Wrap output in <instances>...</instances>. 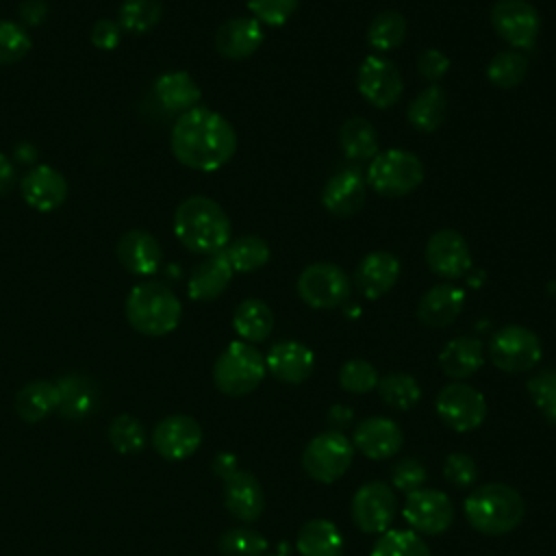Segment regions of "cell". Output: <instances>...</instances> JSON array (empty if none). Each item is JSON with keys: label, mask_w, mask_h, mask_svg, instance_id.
Here are the masks:
<instances>
[{"label": "cell", "mask_w": 556, "mask_h": 556, "mask_svg": "<svg viewBox=\"0 0 556 556\" xmlns=\"http://www.w3.org/2000/svg\"><path fill=\"white\" fill-rule=\"evenodd\" d=\"M169 146L182 165L198 172H215L235 156L237 132L217 111L193 106L176 117Z\"/></svg>", "instance_id": "obj_1"}, {"label": "cell", "mask_w": 556, "mask_h": 556, "mask_svg": "<svg viewBox=\"0 0 556 556\" xmlns=\"http://www.w3.org/2000/svg\"><path fill=\"white\" fill-rule=\"evenodd\" d=\"M174 232L195 254H215L230 243L232 226L226 211L206 195H191L176 206Z\"/></svg>", "instance_id": "obj_2"}, {"label": "cell", "mask_w": 556, "mask_h": 556, "mask_svg": "<svg viewBox=\"0 0 556 556\" xmlns=\"http://www.w3.org/2000/svg\"><path fill=\"white\" fill-rule=\"evenodd\" d=\"M467 523L486 536H502L513 532L526 515V502L517 489L504 482H489L476 486L463 504Z\"/></svg>", "instance_id": "obj_3"}, {"label": "cell", "mask_w": 556, "mask_h": 556, "mask_svg": "<svg viewBox=\"0 0 556 556\" xmlns=\"http://www.w3.org/2000/svg\"><path fill=\"white\" fill-rule=\"evenodd\" d=\"M124 313L128 324L146 337H163L176 330L182 306L176 293L163 282H143L132 287Z\"/></svg>", "instance_id": "obj_4"}, {"label": "cell", "mask_w": 556, "mask_h": 556, "mask_svg": "<svg viewBox=\"0 0 556 556\" xmlns=\"http://www.w3.org/2000/svg\"><path fill=\"white\" fill-rule=\"evenodd\" d=\"M265 374V356L245 341L228 343L213 365L215 387L230 397H243L252 393L263 382Z\"/></svg>", "instance_id": "obj_5"}, {"label": "cell", "mask_w": 556, "mask_h": 556, "mask_svg": "<svg viewBox=\"0 0 556 556\" xmlns=\"http://www.w3.org/2000/svg\"><path fill=\"white\" fill-rule=\"evenodd\" d=\"M424 163L417 154L391 148L369 161L365 180L367 187L384 198H402L424 182Z\"/></svg>", "instance_id": "obj_6"}, {"label": "cell", "mask_w": 556, "mask_h": 556, "mask_svg": "<svg viewBox=\"0 0 556 556\" xmlns=\"http://www.w3.org/2000/svg\"><path fill=\"white\" fill-rule=\"evenodd\" d=\"M352 458H354L352 441L339 430H328V432L315 434L306 443L302 452V467L315 482L332 484L350 469Z\"/></svg>", "instance_id": "obj_7"}, {"label": "cell", "mask_w": 556, "mask_h": 556, "mask_svg": "<svg viewBox=\"0 0 556 556\" xmlns=\"http://www.w3.org/2000/svg\"><path fill=\"white\" fill-rule=\"evenodd\" d=\"M298 295L311 308H337L343 306L352 293L350 276L334 263L317 261L306 265L295 282Z\"/></svg>", "instance_id": "obj_8"}, {"label": "cell", "mask_w": 556, "mask_h": 556, "mask_svg": "<svg viewBox=\"0 0 556 556\" xmlns=\"http://www.w3.org/2000/svg\"><path fill=\"white\" fill-rule=\"evenodd\" d=\"M489 356L493 365L506 374L530 371L543 356V345L536 332L526 326L510 324L500 328L489 341Z\"/></svg>", "instance_id": "obj_9"}, {"label": "cell", "mask_w": 556, "mask_h": 556, "mask_svg": "<svg viewBox=\"0 0 556 556\" xmlns=\"http://www.w3.org/2000/svg\"><path fill=\"white\" fill-rule=\"evenodd\" d=\"M434 408L439 419L454 432H471L486 417L484 395L476 387L460 380L445 384L437 393Z\"/></svg>", "instance_id": "obj_10"}, {"label": "cell", "mask_w": 556, "mask_h": 556, "mask_svg": "<svg viewBox=\"0 0 556 556\" xmlns=\"http://www.w3.org/2000/svg\"><path fill=\"white\" fill-rule=\"evenodd\" d=\"M491 26L513 50H528L541 33V15L528 0H497L491 7Z\"/></svg>", "instance_id": "obj_11"}, {"label": "cell", "mask_w": 556, "mask_h": 556, "mask_svg": "<svg viewBox=\"0 0 556 556\" xmlns=\"http://www.w3.org/2000/svg\"><path fill=\"white\" fill-rule=\"evenodd\" d=\"M402 515L413 532L434 536L452 526L456 510L443 491L421 486L406 495Z\"/></svg>", "instance_id": "obj_12"}, {"label": "cell", "mask_w": 556, "mask_h": 556, "mask_svg": "<svg viewBox=\"0 0 556 556\" xmlns=\"http://www.w3.org/2000/svg\"><path fill=\"white\" fill-rule=\"evenodd\" d=\"M397 510L395 493L387 482H365L352 497V519L365 534H382L389 530Z\"/></svg>", "instance_id": "obj_13"}, {"label": "cell", "mask_w": 556, "mask_h": 556, "mask_svg": "<svg viewBox=\"0 0 556 556\" xmlns=\"http://www.w3.org/2000/svg\"><path fill=\"white\" fill-rule=\"evenodd\" d=\"M356 89L376 109L393 106L404 93V78L400 70L384 56L369 54L356 74Z\"/></svg>", "instance_id": "obj_14"}, {"label": "cell", "mask_w": 556, "mask_h": 556, "mask_svg": "<svg viewBox=\"0 0 556 556\" xmlns=\"http://www.w3.org/2000/svg\"><path fill=\"white\" fill-rule=\"evenodd\" d=\"M426 263L434 276L456 280L471 271L473 258L465 237L458 230L441 228L426 241Z\"/></svg>", "instance_id": "obj_15"}, {"label": "cell", "mask_w": 556, "mask_h": 556, "mask_svg": "<svg viewBox=\"0 0 556 556\" xmlns=\"http://www.w3.org/2000/svg\"><path fill=\"white\" fill-rule=\"evenodd\" d=\"M152 447L165 460H185L202 445V426L185 413L163 417L152 430Z\"/></svg>", "instance_id": "obj_16"}, {"label": "cell", "mask_w": 556, "mask_h": 556, "mask_svg": "<svg viewBox=\"0 0 556 556\" xmlns=\"http://www.w3.org/2000/svg\"><path fill=\"white\" fill-rule=\"evenodd\" d=\"M367 198V180L358 167H343L332 174L321 189V204L334 217H352Z\"/></svg>", "instance_id": "obj_17"}, {"label": "cell", "mask_w": 556, "mask_h": 556, "mask_svg": "<svg viewBox=\"0 0 556 556\" xmlns=\"http://www.w3.org/2000/svg\"><path fill=\"white\" fill-rule=\"evenodd\" d=\"M352 445L371 460H384L402 450L404 434L402 428L389 417H365L356 424Z\"/></svg>", "instance_id": "obj_18"}, {"label": "cell", "mask_w": 556, "mask_h": 556, "mask_svg": "<svg viewBox=\"0 0 556 556\" xmlns=\"http://www.w3.org/2000/svg\"><path fill=\"white\" fill-rule=\"evenodd\" d=\"M224 480V506L226 510L243 523L256 521L265 510V491L256 476L245 469H235Z\"/></svg>", "instance_id": "obj_19"}, {"label": "cell", "mask_w": 556, "mask_h": 556, "mask_svg": "<svg viewBox=\"0 0 556 556\" xmlns=\"http://www.w3.org/2000/svg\"><path fill=\"white\" fill-rule=\"evenodd\" d=\"M265 367L278 382L300 384L313 374L315 354L300 341H278L269 348L265 356Z\"/></svg>", "instance_id": "obj_20"}, {"label": "cell", "mask_w": 556, "mask_h": 556, "mask_svg": "<svg viewBox=\"0 0 556 556\" xmlns=\"http://www.w3.org/2000/svg\"><path fill=\"white\" fill-rule=\"evenodd\" d=\"M265 41L263 24L254 17H230L215 33V48L228 61L252 56Z\"/></svg>", "instance_id": "obj_21"}, {"label": "cell", "mask_w": 556, "mask_h": 556, "mask_svg": "<svg viewBox=\"0 0 556 556\" xmlns=\"http://www.w3.org/2000/svg\"><path fill=\"white\" fill-rule=\"evenodd\" d=\"M20 191L30 208L48 213L65 202L67 180L59 169L50 165H37L22 178Z\"/></svg>", "instance_id": "obj_22"}, {"label": "cell", "mask_w": 556, "mask_h": 556, "mask_svg": "<svg viewBox=\"0 0 556 556\" xmlns=\"http://www.w3.org/2000/svg\"><path fill=\"white\" fill-rule=\"evenodd\" d=\"M400 261L387 250H374L365 254L356 267V287L367 300L387 295L400 278Z\"/></svg>", "instance_id": "obj_23"}, {"label": "cell", "mask_w": 556, "mask_h": 556, "mask_svg": "<svg viewBox=\"0 0 556 556\" xmlns=\"http://www.w3.org/2000/svg\"><path fill=\"white\" fill-rule=\"evenodd\" d=\"M463 304H465V293L450 282H441L430 287L421 295L417 304V317L421 324L430 328H445L458 319Z\"/></svg>", "instance_id": "obj_24"}, {"label": "cell", "mask_w": 556, "mask_h": 556, "mask_svg": "<svg viewBox=\"0 0 556 556\" xmlns=\"http://www.w3.org/2000/svg\"><path fill=\"white\" fill-rule=\"evenodd\" d=\"M117 261L137 276H150L161 265V245L148 230H128L117 241Z\"/></svg>", "instance_id": "obj_25"}, {"label": "cell", "mask_w": 556, "mask_h": 556, "mask_svg": "<svg viewBox=\"0 0 556 556\" xmlns=\"http://www.w3.org/2000/svg\"><path fill=\"white\" fill-rule=\"evenodd\" d=\"M59 404L56 413L63 419L80 421L89 417L98 404V384L85 374H67L56 382Z\"/></svg>", "instance_id": "obj_26"}, {"label": "cell", "mask_w": 556, "mask_h": 556, "mask_svg": "<svg viewBox=\"0 0 556 556\" xmlns=\"http://www.w3.org/2000/svg\"><path fill=\"white\" fill-rule=\"evenodd\" d=\"M232 274L235 271H232L224 250L208 254L189 276V285H187L189 298L195 302H211V300L219 298L228 289Z\"/></svg>", "instance_id": "obj_27"}, {"label": "cell", "mask_w": 556, "mask_h": 556, "mask_svg": "<svg viewBox=\"0 0 556 556\" xmlns=\"http://www.w3.org/2000/svg\"><path fill=\"white\" fill-rule=\"evenodd\" d=\"M484 363V345L476 337H454L439 354L441 371L452 380H465L473 376Z\"/></svg>", "instance_id": "obj_28"}, {"label": "cell", "mask_w": 556, "mask_h": 556, "mask_svg": "<svg viewBox=\"0 0 556 556\" xmlns=\"http://www.w3.org/2000/svg\"><path fill=\"white\" fill-rule=\"evenodd\" d=\"M154 93L165 111L178 113V115L198 106V102L202 98L198 83L191 78V74H187L182 70L161 74L154 83Z\"/></svg>", "instance_id": "obj_29"}, {"label": "cell", "mask_w": 556, "mask_h": 556, "mask_svg": "<svg viewBox=\"0 0 556 556\" xmlns=\"http://www.w3.org/2000/svg\"><path fill=\"white\" fill-rule=\"evenodd\" d=\"M59 391L56 384L50 380H33L24 384L15 393V413L26 424L43 421L52 410H56Z\"/></svg>", "instance_id": "obj_30"}, {"label": "cell", "mask_w": 556, "mask_h": 556, "mask_svg": "<svg viewBox=\"0 0 556 556\" xmlns=\"http://www.w3.org/2000/svg\"><path fill=\"white\" fill-rule=\"evenodd\" d=\"M445 111H447L445 89L439 87V85H430V87L421 89L410 100L408 111H406V119L419 132H434L443 124Z\"/></svg>", "instance_id": "obj_31"}, {"label": "cell", "mask_w": 556, "mask_h": 556, "mask_svg": "<svg viewBox=\"0 0 556 556\" xmlns=\"http://www.w3.org/2000/svg\"><path fill=\"white\" fill-rule=\"evenodd\" d=\"M232 328L241 337V341L261 343L274 330V313L263 300L248 298L235 308Z\"/></svg>", "instance_id": "obj_32"}, {"label": "cell", "mask_w": 556, "mask_h": 556, "mask_svg": "<svg viewBox=\"0 0 556 556\" xmlns=\"http://www.w3.org/2000/svg\"><path fill=\"white\" fill-rule=\"evenodd\" d=\"M295 547L302 556H341L343 536L332 521L311 519L300 528Z\"/></svg>", "instance_id": "obj_33"}, {"label": "cell", "mask_w": 556, "mask_h": 556, "mask_svg": "<svg viewBox=\"0 0 556 556\" xmlns=\"http://www.w3.org/2000/svg\"><path fill=\"white\" fill-rule=\"evenodd\" d=\"M339 148L348 161H371L378 154V135L369 119L350 117L339 130Z\"/></svg>", "instance_id": "obj_34"}, {"label": "cell", "mask_w": 556, "mask_h": 556, "mask_svg": "<svg viewBox=\"0 0 556 556\" xmlns=\"http://www.w3.org/2000/svg\"><path fill=\"white\" fill-rule=\"evenodd\" d=\"M224 254L232 267V271H241V274H250L261 269L263 265L269 263L271 250L269 243L258 237V235H243L237 237L235 241H230L224 248Z\"/></svg>", "instance_id": "obj_35"}, {"label": "cell", "mask_w": 556, "mask_h": 556, "mask_svg": "<svg viewBox=\"0 0 556 556\" xmlns=\"http://www.w3.org/2000/svg\"><path fill=\"white\" fill-rule=\"evenodd\" d=\"M406 35H408L406 17L391 9L378 13L367 26V43L378 52H389L400 48Z\"/></svg>", "instance_id": "obj_36"}, {"label": "cell", "mask_w": 556, "mask_h": 556, "mask_svg": "<svg viewBox=\"0 0 556 556\" xmlns=\"http://www.w3.org/2000/svg\"><path fill=\"white\" fill-rule=\"evenodd\" d=\"M378 393L382 402L395 410H408L419 404L421 400V387L410 374L393 371L378 380Z\"/></svg>", "instance_id": "obj_37"}, {"label": "cell", "mask_w": 556, "mask_h": 556, "mask_svg": "<svg viewBox=\"0 0 556 556\" xmlns=\"http://www.w3.org/2000/svg\"><path fill=\"white\" fill-rule=\"evenodd\" d=\"M528 59L519 50H502L486 65V78L500 89H513L528 76Z\"/></svg>", "instance_id": "obj_38"}, {"label": "cell", "mask_w": 556, "mask_h": 556, "mask_svg": "<svg viewBox=\"0 0 556 556\" xmlns=\"http://www.w3.org/2000/svg\"><path fill=\"white\" fill-rule=\"evenodd\" d=\"M161 13V0H122L119 26L132 35H143L159 24Z\"/></svg>", "instance_id": "obj_39"}, {"label": "cell", "mask_w": 556, "mask_h": 556, "mask_svg": "<svg viewBox=\"0 0 556 556\" xmlns=\"http://www.w3.org/2000/svg\"><path fill=\"white\" fill-rule=\"evenodd\" d=\"M371 556H430V547L413 530H387L374 543Z\"/></svg>", "instance_id": "obj_40"}, {"label": "cell", "mask_w": 556, "mask_h": 556, "mask_svg": "<svg viewBox=\"0 0 556 556\" xmlns=\"http://www.w3.org/2000/svg\"><path fill=\"white\" fill-rule=\"evenodd\" d=\"M267 547V539L248 526L230 528L219 536L222 556H265Z\"/></svg>", "instance_id": "obj_41"}, {"label": "cell", "mask_w": 556, "mask_h": 556, "mask_svg": "<svg viewBox=\"0 0 556 556\" xmlns=\"http://www.w3.org/2000/svg\"><path fill=\"white\" fill-rule=\"evenodd\" d=\"M109 441L119 454H137L146 447V428L132 415L122 413L109 424Z\"/></svg>", "instance_id": "obj_42"}, {"label": "cell", "mask_w": 556, "mask_h": 556, "mask_svg": "<svg viewBox=\"0 0 556 556\" xmlns=\"http://www.w3.org/2000/svg\"><path fill=\"white\" fill-rule=\"evenodd\" d=\"M378 371L365 358H350L339 369V387L348 393L363 395L378 387Z\"/></svg>", "instance_id": "obj_43"}, {"label": "cell", "mask_w": 556, "mask_h": 556, "mask_svg": "<svg viewBox=\"0 0 556 556\" xmlns=\"http://www.w3.org/2000/svg\"><path fill=\"white\" fill-rule=\"evenodd\" d=\"M528 393L541 415L556 424V367H545L528 380Z\"/></svg>", "instance_id": "obj_44"}, {"label": "cell", "mask_w": 556, "mask_h": 556, "mask_svg": "<svg viewBox=\"0 0 556 556\" xmlns=\"http://www.w3.org/2000/svg\"><path fill=\"white\" fill-rule=\"evenodd\" d=\"M30 35L15 22L0 20V65L22 61L30 52Z\"/></svg>", "instance_id": "obj_45"}, {"label": "cell", "mask_w": 556, "mask_h": 556, "mask_svg": "<svg viewBox=\"0 0 556 556\" xmlns=\"http://www.w3.org/2000/svg\"><path fill=\"white\" fill-rule=\"evenodd\" d=\"M443 478L454 489H469L478 482V463L469 454L452 452L443 463Z\"/></svg>", "instance_id": "obj_46"}, {"label": "cell", "mask_w": 556, "mask_h": 556, "mask_svg": "<svg viewBox=\"0 0 556 556\" xmlns=\"http://www.w3.org/2000/svg\"><path fill=\"white\" fill-rule=\"evenodd\" d=\"M300 0H248L252 17L265 26H282L295 13Z\"/></svg>", "instance_id": "obj_47"}, {"label": "cell", "mask_w": 556, "mask_h": 556, "mask_svg": "<svg viewBox=\"0 0 556 556\" xmlns=\"http://www.w3.org/2000/svg\"><path fill=\"white\" fill-rule=\"evenodd\" d=\"M426 467L417 458H402L391 471V484L402 493H413L426 484Z\"/></svg>", "instance_id": "obj_48"}, {"label": "cell", "mask_w": 556, "mask_h": 556, "mask_svg": "<svg viewBox=\"0 0 556 556\" xmlns=\"http://www.w3.org/2000/svg\"><path fill=\"white\" fill-rule=\"evenodd\" d=\"M450 70V59L445 52L437 50V48H426L419 52L417 56V72L421 74V78H426L428 83L437 85V80H441Z\"/></svg>", "instance_id": "obj_49"}, {"label": "cell", "mask_w": 556, "mask_h": 556, "mask_svg": "<svg viewBox=\"0 0 556 556\" xmlns=\"http://www.w3.org/2000/svg\"><path fill=\"white\" fill-rule=\"evenodd\" d=\"M89 37L98 50H115L122 39V26L119 22H113V20H98Z\"/></svg>", "instance_id": "obj_50"}, {"label": "cell", "mask_w": 556, "mask_h": 556, "mask_svg": "<svg viewBox=\"0 0 556 556\" xmlns=\"http://www.w3.org/2000/svg\"><path fill=\"white\" fill-rule=\"evenodd\" d=\"M15 182V167L9 161V156L0 154V195L7 193Z\"/></svg>", "instance_id": "obj_51"}, {"label": "cell", "mask_w": 556, "mask_h": 556, "mask_svg": "<svg viewBox=\"0 0 556 556\" xmlns=\"http://www.w3.org/2000/svg\"><path fill=\"white\" fill-rule=\"evenodd\" d=\"M352 417H354L352 408H350V406H343V404H334V406L330 408V413H328V421H330L334 428H339V432H341V428H343L345 424L352 421Z\"/></svg>", "instance_id": "obj_52"}, {"label": "cell", "mask_w": 556, "mask_h": 556, "mask_svg": "<svg viewBox=\"0 0 556 556\" xmlns=\"http://www.w3.org/2000/svg\"><path fill=\"white\" fill-rule=\"evenodd\" d=\"M213 469H215V473H217V476L226 478L228 473H232V471L237 469V458H235L232 454H228V452H222V454H217V456H215V460H213Z\"/></svg>", "instance_id": "obj_53"}, {"label": "cell", "mask_w": 556, "mask_h": 556, "mask_svg": "<svg viewBox=\"0 0 556 556\" xmlns=\"http://www.w3.org/2000/svg\"><path fill=\"white\" fill-rule=\"evenodd\" d=\"M274 556H282V554H274Z\"/></svg>", "instance_id": "obj_54"}]
</instances>
